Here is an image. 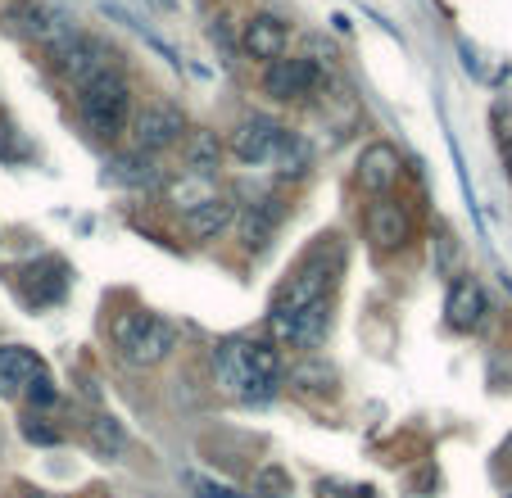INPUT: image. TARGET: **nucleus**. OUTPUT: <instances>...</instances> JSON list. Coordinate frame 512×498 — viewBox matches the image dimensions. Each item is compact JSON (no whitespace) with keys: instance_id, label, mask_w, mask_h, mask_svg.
<instances>
[{"instance_id":"5","label":"nucleus","mask_w":512,"mask_h":498,"mask_svg":"<svg viewBox=\"0 0 512 498\" xmlns=\"http://www.w3.org/2000/svg\"><path fill=\"white\" fill-rule=\"evenodd\" d=\"M182 132H186V114L173 100H150L132 118V145L145 154H164L168 145L182 141Z\"/></svg>"},{"instance_id":"26","label":"nucleus","mask_w":512,"mask_h":498,"mask_svg":"<svg viewBox=\"0 0 512 498\" xmlns=\"http://www.w3.org/2000/svg\"><path fill=\"white\" fill-rule=\"evenodd\" d=\"M23 440L28 444H41V449H50V444H59V431L55 426H46V417H23Z\"/></svg>"},{"instance_id":"20","label":"nucleus","mask_w":512,"mask_h":498,"mask_svg":"<svg viewBox=\"0 0 512 498\" xmlns=\"http://www.w3.org/2000/svg\"><path fill=\"white\" fill-rule=\"evenodd\" d=\"M91 449H96L100 458H118V453L127 449V431L114 412H96V417H91Z\"/></svg>"},{"instance_id":"33","label":"nucleus","mask_w":512,"mask_h":498,"mask_svg":"<svg viewBox=\"0 0 512 498\" xmlns=\"http://www.w3.org/2000/svg\"><path fill=\"white\" fill-rule=\"evenodd\" d=\"M508 498H512V494H508Z\"/></svg>"},{"instance_id":"4","label":"nucleus","mask_w":512,"mask_h":498,"mask_svg":"<svg viewBox=\"0 0 512 498\" xmlns=\"http://www.w3.org/2000/svg\"><path fill=\"white\" fill-rule=\"evenodd\" d=\"M55 59H59V68H64V77L73 82V87H91V82H100V77H109V73H118V55H114V46H105L100 37H87V32H68V37H59L55 46Z\"/></svg>"},{"instance_id":"3","label":"nucleus","mask_w":512,"mask_h":498,"mask_svg":"<svg viewBox=\"0 0 512 498\" xmlns=\"http://www.w3.org/2000/svg\"><path fill=\"white\" fill-rule=\"evenodd\" d=\"M114 340L132 367H155L177 349V326L155 313H127V317H118Z\"/></svg>"},{"instance_id":"30","label":"nucleus","mask_w":512,"mask_h":498,"mask_svg":"<svg viewBox=\"0 0 512 498\" xmlns=\"http://www.w3.org/2000/svg\"><path fill=\"white\" fill-rule=\"evenodd\" d=\"M19 498H59V494H50V489H19Z\"/></svg>"},{"instance_id":"21","label":"nucleus","mask_w":512,"mask_h":498,"mask_svg":"<svg viewBox=\"0 0 512 498\" xmlns=\"http://www.w3.org/2000/svg\"><path fill=\"white\" fill-rule=\"evenodd\" d=\"M313 168V150L300 132H286L277 145V173L281 177H304Z\"/></svg>"},{"instance_id":"23","label":"nucleus","mask_w":512,"mask_h":498,"mask_svg":"<svg viewBox=\"0 0 512 498\" xmlns=\"http://www.w3.org/2000/svg\"><path fill=\"white\" fill-rule=\"evenodd\" d=\"M290 494V471L268 462V467L254 471V485H250V498H286Z\"/></svg>"},{"instance_id":"31","label":"nucleus","mask_w":512,"mask_h":498,"mask_svg":"<svg viewBox=\"0 0 512 498\" xmlns=\"http://www.w3.org/2000/svg\"><path fill=\"white\" fill-rule=\"evenodd\" d=\"M159 10H177V0H155Z\"/></svg>"},{"instance_id":"1","label":"nucleus","mask_w":512,"mask_h":498,"mask_svg":"<svg viewBox=\"0 0 512 498\" xmlns=\"http://www.w3.org/2000/svg\"><path fill=\"white\" fill-rule=\"evenodd\" d=\"M213 372L241 399H272L281 385V354L268 340H223L213 349Z\"/></svg>"},{"instance_id":"11","label":"nucleus","mask_w":512,"mask_h":498,"mask_svg":"<svg viewBox=\"0 0 512 498\" xmlns=\"http://www.w3.org/2000/svg\"><path fill=\"white\" fill-rule=\"evenodd\" d=\"M485 313H490V295H485V286L476 277H458L445 295L449 326H454V331H476V326L485 322Z\"/></svg>"},{"instance_id":"22","label":"nucleus","mask_w":512,"mask_h":498,"mask_svg":"<svg viewBox=\"0 0 512 498\" xmlns=\"http://www.w3.org/2000/svg\"><path fill=\"white\" fill-rule=\"evenodd\" d=\"M168 195H173V204H177V209H182V218H186V213H191V209H200V204L209 200V195H218V191H213V186H209V177H195V173H186L182 182H173V186H168Z\"/></svg>"},{"instance_id":"28","label":"nucleus","mask_w":512,"mask_h":498,"mask_svg":"<svg viewBox=\"0 0 512 498\" xmlns=\"http://www.w3.org/2000/svg\"><path fill=\"white\" fill-rule=\"evenodd\" d=\"M0 159H10V163L28 159V145L19 141V132H14L10 123H0Z\"/></svg>"},{"instance_id":"10","label":"nucleus","mask_w":512,"mask_h":498,"mask_svg":"<svg viewBox=\"0 0 512 498\" xmlns=\"http://www.w3.org/2000/svg\"><path fill=\"white\" fill-rule=\"evenodd\" d=\"M399 173H404V163H399V150L395 145H386V141H377V145H368V150L358 154V186L368 195H390L399 186Z\"/></svg>"},{"instance_id":"15","label":"nucleus","mask_w":512,"mask_h":498,"mask_svg":"<svg viewBox=\"0 0 512 498\" xmlns=\"http://www.w3.org/2000/svg\"><path fill=\"white\" fill-rule=\"evenodd\" d=\"M23 295L28 304L46 308V304H59L68 295V268L64 259H37L28 272H23Z\"/></svg>"},{"instance_id":"32","label":"nucleus","mask_w":512,"mask_h":498,"mask_svg":"<svg viewBox=\"0 0 512 498\" xmlns=\"http://www.w3.org/2000/svg\"><path fill=\"white\" fill-rule=\"evenodd\" d=\"M508 182H512V154H508Z\"/></svg>"},{"instance_id":"7","label":"nucleus","mask_w":512,"mask_h":498,"mask_svg":"<svg viewBox=\"0 0 512 498\" xmlns=\"http://www.w3.org/2000/svg\"><path fill=\"white\" fill-rule=\"evenodd\" d=\"M281 136H286V127H281L277 118L250 114V118H241V123H236V132H232V154L245 163V168H259V163H272V159H277Z\"/></svg>"},{"instance_id":"13","label":"nucleus","mask_w":512,"mask_h":498,"mask_svg":"<svg viewBox=\"0 0 512 498\" xmlns=\"http://www.w3.org/2000/svg\"><path fill=\"white\" fill-rule=\"evenodd\" d=\"M37 376H46V363L37 358V349L28 345H0V399L23 394Z\"/></svg>"},{"instance_id":"9","label":"nucleus","mask_w":512,"mask_h":498,"mask_svg":"<svg viewBox=\"0 0 512 498\" xmlns=\"http://www.w3.org/2000/svg\"><path fill=\"white\" fill-rule=\"evenodd\" d=\"M322 73L313 59H286L281 55L277 64H268V73H263V91H268L272 100H281V105H290V100H309L313 91H318Z\"/></svg>"},{"instance_id":"12","label":"nucleus","mask_w":512,"mask_h":498,"mask_svg":"<svg viewBox=\"0 0 512 498\" xmlns=\"http://www.w3.org/2000/svg\"><path fill=\"white\" fill-rule=\"evenodd\" d=\"M408 236H413V218H408V209L399 200H390V195H381V200L368 209V240L377 249H404Z\"/></svg>"},{"instance_id":"16","label":"nucleus","mask_w":512,"mask_h":498,"mask_svg":"<svg viewBox=\"0 0 512 498\" xmlns=\"http://www.w3.org/2000/svg\"><path fill=\"white\" fill-rule=\"evenodd\" d=\"M241 46H245V55L263 59V64H277L286 55V23L277 14H254L241 32Z\"/></svg>"},{"instance_id":"2","label":"nucleus","mask_w":512,"mask_h":498,"mask_svg":"<svg viewBox=\"0 0 512 498\" xmlns=\"http://www.w3.org/2000/svg\"><path fill=\"white\" fill-rule=\"evenodd\" d=\"M78 114L96 141H118V136L132 127V91H127L123 73H109L100 82L78 91Z\"/></svg>"},{"instance_id":"18","label":"nucleus","mask_w":512,"mask_h":498,"mask_svg":"<svg viewBox=\"0 0 512 498\" xmlns=\"http://www.w3.org/2000/svg\"><path fill=\"white\" fill-rule=\"evenodd\" d=\"M236 222V204H232V195H209V200L200 204V209H191L182 218V227L191 231L195 240H218L227 227Z\"/></svg>"},{"instance_id":"29","label":"nucleus","mask_w":512,"mask_h":498,"mask_svg":"<svg viewBox=\"0 0 512 498\" xmlns=\"http://www.w3.org/2000/svg\"><path fill=\"white\" fill-rule=\"evenodd\" d=\"M318 498H377V494H372L368 485H354V489H345V494H336V485H327V480H322V485H318Z\"/></svg>"},{"instance_id":"27","label":"nucleus","mask_w":512,"mask_h":498,"mask_svg":"<svg viewBox=\"0 0 512 498\" xmlns=\"http://www.w3.org/2000/svg\"><path fill=\"white\" fill-rule=\"evenodd\" d=\"M23 399L32 403V408H55V399H59V390H55V381L50 376H37V381L23 390Z\"/></svg>"},{"instance_id":"6","label":"nucleus","mask_w":512,"mask_h":498,"mask_svg":"<svg viewBox=\"0 0 512 498\" xmlns=\"http://www.w3.org/2000/svg\"><path fill=\"white\" fill-rule=\"evenodd\" d=\"M272 326V340L290 349H318L331 331V313H327V299L322 304H309L300 313H268Z\"/></svg>"},{"instance_id":"25","label":"nucleus","mask_w":512,"mask_h":498,"mask_svg":"<svg viewBox=\"0 0 512 498\" xmlns=\"http://www.w3.org/2000/svg\"><path fill=\"white\" fill-rule=\"evenodd\" d=\"M182 480H186V489H191L195 498H241L227 480H213V476H200V471H182Z\"/></svg>"},{"instance_id":"8","label":"nucleus","mask_w":512,"mask_h":498,"mask_svg":"<svg viewBox=\"0 0 512 498\" xmlns=\"http://www.w3.org/2000/svg\"><path fill=\"white\" fill-rule=\"evenodd\" d=\"M5 28L23 41H46V46H55L59 37L73 32V23H68L64 14L46 10L41 0H14L10 10H5Z\"/></svg>"},{"instance_id":"19","label":"nucleus","mask_w":512,"mask_h":498,"mask_svg":"<svg viewBox=\"0 0 512 498\" xmlns=\"http://www.w3.org/2000/svg\"><path fill=\"white\" fill-rule=\"evenodd\" d=\"M182 159H186V173L213 177L223 168V141H218V132H186Z\"/></svg>"},{"instance_id":"14","label":"nucleus","mask_w":512,"mask_h":498,"mask_svg":"<svg viewBox=\"0 0 512 498\" xmlns=\"http://www.w3.org/2000/svg\"><path fill=\"white\" fill-rule=\"evenodd\" d=\"M109 182L114 186H127V191H155V186H164V173H159L155 154L145 150H127V154H114L109 159Z\"/></svg>"},{"instance_id":"17","label":"nucleus","mask_w":512,"mask_h":498,"mask_svg":"<svg viewBox=\"0 0 512 498\" xmlns=\"http://www.w3.org/2000/svg\"><path fill=\"white\" fill-rule=\"evenodd\" d=\"M281 218H286V209H281L272 195H259V200L250 204V209L241 213V240L245 249H268L272 236H277Z\"/></svg>"},{"instance_id":"24","label":"nucleus","mask_w":512,"mask_h":498,"mask_svg":"<svg viewBox=\"0 0 512 498\" xmlns=\"http://www.w3.org/2000/svg\"><path fill=\"white\" fill-rule=\"evenodd\" d=\"M331 381H336V372L327 363H318V358L290 367V385H300V390H331Z\"/></svg>"}]
</instances>
